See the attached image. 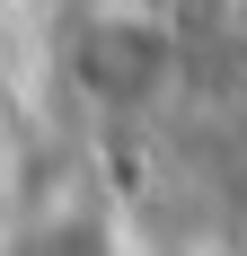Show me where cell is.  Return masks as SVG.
Listing matches in <instances>:
<instances>
[{
	"label": "cell",
	"mask_w": 247,
	"mask_h": 256,
	"mask_svg": "<svg viewBox=\"0 0 247 256\" xmlns=\"http://www.w3.org/2000/svg\"><path fill=\"white\" fill-rule=\"evenodd\" d=\"M62 71L98 115H150L176 98L186 44H176L168 9H150V0H88L62 36Z\"/></svg>",
	"instance_id": "obj_1"
},
{
	"label": "cell",
	"mask_w": 247,
	"mask_h": 256,
	"mask_svg": "<svg viewBox=\"0 0 247 256\" xmlns=\"http://www.w3.org/2000/svg\"><path fill=\"white\" fill-rule=\"evenodd\" d=\"M0 221H9V168H0Z\"/></svg>",
	"instance_id": "obj_2"
}]
</instances>
